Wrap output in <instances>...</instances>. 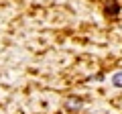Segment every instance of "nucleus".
<instances>
[{
    "label": "nucleus",
    "mask_w": 122,
    "mask_h": 114,
    "mask_svg": "<svg viewBox=\"0 0 122 114\" xmlns=\"http://www.w3.org/2000/svg\"><path fill=\"white\" fill-rule=\"evenodd\" d=\"M112 86H116V88H122V71H118V73L112 75Z\"/></svg>",
    "instance_id": "obj_1"
}]
</instances>
